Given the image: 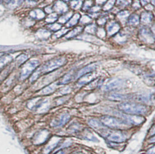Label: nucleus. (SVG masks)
Here are the masks:
<instances>
[{"label":"nucleus","instance_id":"1","mask_svg":"<svg viewBox=\"0 0 155 154\" xmlns=\"http://www.w3.org/2000/svg\"><path fill=\"white\" fill-rule=\"evenodd\" d=\"M119 108L124 113L131 115H145L148 112V108L146 105L138 103H120L119 104Z\"/></svg>","mask_w":155,"mask_h":154},{"label":"nucleus","instance_id":"2","mask_svg":"<svg viewBox=\"0 0 155 154\" xmlns=\"http://www.w3.org/2000/svg\"><path fill=\"white\" fill-rule=\"evenodd\" d=\"M101 122L103 125L110 128L125 129L130 127L131 125L123 119L110 116L101 118Z\"/></svg>","mask_w":155,"mask_h":154},{"label":"nucleus","instance_id":"3","mask_svg":"<svg viewBox=\"0 0 155 154\" xmlns=\"http://www.w3.org/2000/svg\"><path fill=\"white\" fill-rule=\"evenodd\" d=\"M66 60L63 57H60L52 60L46 63L43 67L40 68L37 71L40 75L42 73H47L60 67L65 64Z\"/></svg>","mask_w":155,"mask_h":154},{"label":"nucleus","instance_id":"4","mask_svg":"<svg viewBox=\"0 0 155 154\" xmlns=\"http://www.w3.org/2000/svg\"><path fill=\"white\" fill-rule=\"evenodd\" d=\"M117 116L121 117L123 120L127 122L130 125H138L145 121V118L141 117L140 116H137L135 115H131V114H125L123 113H117Z\"/></svg>","mask_w":155,"mask_h":154},{"label":"nucleus","instance_id":"5","mask_svg":"<svg viewBox=\"0 0 155 154\" xmlns=\"http://www.w3.org/2000/svg\"><path fill=\"white\" fill-rule=\"evenodd\" d=\"M106 136L109 141L114 143H122L127 138V134L121 131L107 132Z\"/></svg>","mask_w":155,"mask_h":154},{"label":"nucleus","instance_id":"6","mask_svg":"<svg viewBox=\"0 0 155 154\" xmlns=\"http://www.w3.org/2000/svg\"><path fill=\"white\" fill-rule=\"evenodd\" d=\"M70 118V116L67 113H64L61 114L57 118L53 119L52 121L51 125L53 128H59L62 127L66 123L68 122Z\"/></svg>","mask_w":155,"mask_h":154},{"label":"nucleus","instance_id":"7","mask_svg":"<svg viewBox=\"0 0 155 154\" xmlns=\"http://www.w3.org/2000/svg\"><path fill=\"white\" fill-rule=\"evenodd\" d=\"M39 62L37 60H32L27 63L22 70V77L23 78H26L29 74L38 66Z\"/></svg>","mask_w":155,"mask_h":154},{"label":"nucleus","instance_id":"8","mask_svg":"<svg viewBox=\"0 0 155 154\" xmlns=\"http://www.w3.org/2000/svg\"><path fill=\"white\" fill-rule=\"evenodd\" d=\"M123 85V81L121 79H114L108 84H107L105 87L104 90L106 91H110L113 90H117L121 88Z\"/></svg>","mask_w":155,"mask_h":154},{"label":"nucleus","instance_id":"9","mask_svg":"<svg viewBox=\"0 0 155 154\" xmlns=\"http://www.w3.org/2000/svg\"><path fill=\"white\" fill-rule=\"evenodd\" d=\"M53 9L55 10H56L58 13H65L67 10L68 6L63 1H58L54 5Z\"/></svg>","mask_w":155,"mask_h":154},{"label":"nucleus","instance_id":"10","mask_svg":"<svg viewBox=\"0 0 155 154\" xmlns=\"http://www.w3.org/2000/svg\"><path fill=\"white\" fill-rule=\"evenodd\" d=\"M141 37L145 41L151 43L154 41V37L151 33V31H150L148 29H143L141 31Z\"/></svg>","mask_w":155,"mask_h":154},{"label":"nucleus","instance_id":"11","mask_svg":"<svg viewBox=\"0 0 155 154\" xmlns=\"http://www.w3.org/2000/svg\"><path fill=\"white\" fill-rule=\"evenodd\" d=\"M96 68H97V65L95 64H91V65L86 66V67L83 68L80 71H79V72L77 73V78H79L80 77L84 75L85 74H87L90 72L93 71L94 70H95Z\"/></svg>","mask_w":155,"mask_h":154},{"label":"nucleus","instance_id":"12","mask_svg":"<svg viewBox=\"0 0 155 154\" xmlns=\"http://www.w3.org/2000/svg\"><path fill=\"white\" fill-rule=\"evenodd\" d=\"M60 141V139L58 137H55L53 139H52L50 144L45 149L46 154H47L52 151L58 146Z\"/></svg>","mask_w":155,"mask_h":154},{"label":"nucleus","instance_id":"13","mask_svg":"<svg viewBox=\"0 0 155 154\" xmlns=\"http://www.w3.org/2000/svg\"><path fill=\"white\" fill-rule=\"evenodd\" d=\"M120 30V26L117 23H111L107 27V33L109 36H113L117 33Z\"/></svg>","mask_w":155,"mask_h":154},{"label":"nucleus","instance_id":"14","mask_svg":"<svg viewBox=\"0 0 155 154\" xmlns=\"http://www.w3.org/2000/svg\"><path fill=\"white\" fill-rule=\"evenodd\" d=\"M153 18L152 15L149 12H144L141 15V22L144 24H148L151 22Z\"/></svg>","mask_w":155,"mask_h":154},{"label":"nucleus","instance_id":"15","mask_svg":"<svg viewBox=\"0 0 155 154\" xmlns=\"http://www.w3.org/2000/svg\"><path fill=\"white\" fill-rule=\"evenodd\" d=\"M50 102L48 100H43L41 103L39 105V111L40 112H45L47 111L50 108Z\"/></svg>","mask_w":155,"mask_h":154},{"label":"nucleus","instance_id":"16","mask_svg":"<svg viewBox=\"0 0 155 154\" xmlns=\"http://www.w3.org/2000/svg\"><path fill=\"white\" fill-rule=\"evenodd\" d=\"M57 88V84H52L51 85L47 86L44 89H43L41 91V93L43 95H48L53 93Z\"/></svg>","mask_w":155,"mask_h":154},{"label":"nucleus","instance_id":"17","mask_svg":"<svg viewBox=\"0 0 155 154\" xmlns=\"http://www.w3.org/2000/svg\"><path fill=\"white\" fill-rule=\"evenodd\" d=\"M83 30V28L81 27H77V28L73 29L72 31H71L70 32H69L67 35H66V38H73L74 37L77 36H78L79 34H80L81 33Z\"/></svg>","mask_w":155,"mask_h":154},{"label":"nucleus","instance_id":"18","mask_svg":"<svg viewBox=\"0 0 155 154\" xmlns=\"http://www.w3.org/2000/svg\"><path fill=\"white\" fill-rule=\"evenodd\" d=\"M73 78V74L72 73H68L66 74L59 82V84L63 85L67 84L72 81Z\"/></svg>","mask_w":155,"mask_h":154},{"label":"nucleus","instance_id":"19","mask_svg":"<svg viewBox=\"0 0 155 154\" xmlns=\"http://www.w3.org/2000/svg\"><path fill=\"white\" fill-rule=\"evenodd\" d=\"M93 79V75L92 74H85V75L80 79L78 84L80 85H84L90 82Z\"/></svg>","mask_w":155,"mask_h":154},{"label":"nucleus","instance_id":"20","mask_svg":"<svg viewBox=\"0 0 155 154\" xmlns=\"http://www.w3.org/2000/svg\"><path fill=\"white\" fill-rule=\"evenodd\" d=\"M30 15L34 18L38 19H41L43 17H44L45 13L41 10L36 9V10L32 11L30 13Z\"/></svg>","mask_w":155,"mask_h":154},{"label":"nucleus","instance_id":"21","mask_svg":"<svg viewBox=\"0 0 155 154\" xmlns=\"http://www.w3.org/2000/svg\"><path fill=\"white\" fill-rule=\"evenodd\" d=\"M80 18V14H79V13L75 14L72 17V18H71L70 21L68 22V23L67 24V26L68 27H72V26L76 25L77 23Z\"/></svg>","mask_w":155,"mask_h":154},{"label":"nucleus","instance_id":"22","mask_svg":"<svg viewBox=\"0 0 155 154\" xmlns=\"http://www.w3.org/2000/svg\"><path fill=\"white\" fill-rule=\"evenodd\" d=\"M140 23V18L137 15H131L128 19V23L131 26H137Z\"/></svg>","mask_w":155,"mask_h":154},{"label":"nucleus","instance_id":"23","mask_svg":"<svg viewBox=\"0 0 155 154\" xmlns=\"http://www.w3.org/2000/svg\"><path fill=\"white\" fill-rule=\"evenodd\" d=\"M88 123L90 126H91V127L95 129H100L103 126V125L101 123V122H100L99 121L94 119L90 120Z\"/></svg>","mask_w":155,"mask_h":154},{"label":"nucleus","instance_id":"24","mask_svg":"<svg viewBox=\"0 0 155 154\" xmlns=\"http://www.w3.org/2000/svg\"><path fill=\"white\" fill-rule=\"evenodd\" d=\"M83 136H84V138L86 140L93 141H98V139L94 136V134L91 132H89L88 130L87 132H85Z\"/></svg>","mask_w":155,"mask_h":154},{"label":"nucleus","instance_id":"25","mask_svg":"<svg viewBox=\"0 0 155 154\" xmlns=\"http://www.w3.org/2000/svg\"><path fill=\"white\" fill-rule=\"evenodd\" d=\"M72 16V12H69V13H66L65 15H63L62 16H61L58 22H59V23H65L67 21H68L70 17Z\"/></svg>","mask_w":155,"mask_h":154},{"label":"nucleus","instance_id":"26","mask_svg":"<svg viewBox=\"0 0 155 154\" xmlns=\"http://www.w3.org/2000/svg\"><path fill=\"white\" fill-rule=\"evenodd\" d=\"M82 3L83 2L81 0H73L70 3L72 8L74 9H80L82 5Z\"/></svg>","mask_w":155,"mask_h":154},{"label":"nucleus","instance_id":"27","mask_svg":"<svg viewBox=\"0 0 155 154\" xmlns=\"http://www.w3.org/2000/svg\"><path fill=\"white\" fill-rule=\"evenodd\" d=\"M97 30V27L96 26L95 24H91L88 26L86 27V28L85 29V31L87 33H90V34H94L96 32Z\"/></svg>","mask_w":155,"mask_h":154},{"label":"nucleus","instance_id":"28","mask_svg":"<svg viewBox=\"0 0 155 154\" xmlns=\"http://www.w3.org/2000/svg\"><path fill=\"white\" fill-rule=\"evenodd\" d=\"M58 19V15L55 13L50 14L46 19V22L49 23H52L55 22Z\"/></svg>","mask_w":155,"mask_h":154},{"label":"nucleus","instance_id":"29","mask_svg":"<svg viewBox=\"0 0 155 154\" xmlns=\"http://www.w3.org/2000/svg\"><path fill=\"white\" fill-rule=\"evenodd\" d=\"M115 1H116V0H109L103 6V10H108L110 9L113 7V6L114 5Z\"/></svg>","mask_w":155,"mask_h":154},{"label":"nucleus","instance_id":"30","mask_svg":"<svg viewBox=\"0 0 155 154\" xmlns=\"http://www.w3.org/2000/svg\"><path fill=\"white\" fill-rule=\"evenodd\" d=\"M131 2V0H117V5L119 6H125L130 5Z\"/></svg>","mask_w":155,"mask_h":154},{"label":"nucleus","instance_id":"31","mask_svg":"<svg viewBox=\"0 0 155 154\" xmlns=\"http://www.w3.org/2000/svg\"><path fill=\"white\" fill-rule=\"evenodd\" d=\"M91 21V19L90 17L87 16V15H84L83 16L81 19H80V22L83 24H87L90 23Z\"/></svg>","mask_w":155,"mask_h":154},{"label":"nucleus","instance_id":"32","mask_svg":"<svg viewBox=\"0 0 155 154\" xmlns=\"http://www.w3.org/2000/svg\"><path fill=\"white\" fill-rule=\"evenodd\" d=\"M129 15V12L127 10H123L119 13L118 16L120 19H126Z\"/></svg>","mask_w":155,"mask_h":154},{"label":"nucleus","instance_id":"33","mask_svg":"<svg viewBox=\"0 0 155 154\" xmlns=\"http://www.w3.org/2000/svg\"><path fill=\"white\" fill-rule=\"evenodd\" d=\"M50 28L53 31H57L61 28V24L59 23H53V24H52L51 26H50Z\"/></svg>","mask_w":155,"mask_h":154},{"label":"nucleus","instance_id":"34","mask_svg":"<svg viewBox=\"0 0 155 154\" xmlns=\"http://www.w3.org/2000/svg\"><path fill=\"white\" fill-rule=\"evenodd\" d=\"M67 31V29H63V30H60L59 31H58L55 34V36L56 37H60L61 36H62L63 34H64L65 33H66Z\"/></svg>","mask_w":155,"mask_h":154},{"label":"nucleus","instance_id":"35","mask_svg":"<svg viewBox=\"0 0 155 154\" xmlns=\"http://www.w3.org/2000/svg\"><path fill=\"white\" fill-rule=\"evenodd\" d=\"M92 3H93V2L91 0H88L86 2H85V4L84 5V9H88L90 8L91 6H92Z\"/></svg>","mask_w":155,"mask_h":154},{"label":"nucleus","instance_id":"36","mask_svg":"<svg viewBox=\"0 0 155 154\" xmlns=\"http://www.w3.org/2000/svg\"><path fill=\"white\" fill-rule=\"evenodd\" d=\"M97 34H98V36L100 37H101V38L104 37L105 36V31L104 29H102V28H101V29H100L98 30V31Z\"/></svg>","mask_w":155,"mask_h":154},{"label":"nucleus","instance_id":"37","mask_svg":"<svg viewBox=\"0 0 155 154\" xmlns=\"http://www.w3.org/2000/svg\"><path fill=\"white\" fill-rule=\"evenodd\" d=\"M70 92V88L69 87H66V88L62 89L61 91L60 92V93L62 94H67V93H69Z\"/></svg>","mask_w":155,"mask_h":154},{"label":"nucleus","instance_id":"38","mask_svg":"<svg viewBox=\"0 0 155 154\" xmlns=\"http://www.w3.org/2000/svg\"><path fill=\"white\" fill-rule=\"evenodd\" d=\"M106 22V20L105 18H100L98 20V23L100 25H103L105 24Z\"/></svg>","mask_w":155,"mask_h":154},{"label":"nucleus","instance_id":"39","mask_svg":"<svg viewBox=\"0 0 155 154\" xmlns=\"http://www.w3.org/2000/svg\"><path fill=\"white\" fill-rule=\"evenodd\" d=\"M79 126H78L76 124V125H73V126H72V129H71V130H72V132H76V130H77L79 129Z\"/></svg>","mask_w":155,"mask_h":154},{"label":"nucleus","instance_id":"40","mask_svg":"<svg viewBox=\"0 0 155 154\" xmlns=\"http://www.w3.org/2000/svg\"><path fill=\"white\" fill-rule=\"evenodd\" d=\"M149 2H150V0H141V3H142V5H147Z\"/></svg>","mask_w":155,"mask_h":154},{"label":"nucleus","instance_id":"41","mask_svg":"<svg viewBox=\"0 0 155 154\" xmlns=\"http://www.w3.org/2000/svg\"><path fill=\"white\" fill-rule=\"evenodd\" d=\"M106 1V0H96L97 3L98 4H103Z\"/></svg>","mask_w":155,"mask_h":154},{"label":"nucleus","instance_id":"42","mask_svg":"<svg viewBox=\"0 0 155 154\" xmlns=\"http://www.w3.org/2000/svg\"><path fill=\"white\" fill-rule=\"evenodd\" d=\"M87 154L86 153H81V152H78V153H76L74 154Z\"/></svg>","mask_w":155,"mask_h":154},{"label":"nucleus","instance_id":"43","mask_svg":"<svg viewBox=\"0 0 155 154\" xmlns=\"http://www.w3.org/2000/svg\"><path fill=\"white\" fill-rule=\"evenodd\" d=\"M64 1H65V2H67V1H70V0H63Z\"/></svg>","mask_w":155,"mask_h":154}]
</instances>
